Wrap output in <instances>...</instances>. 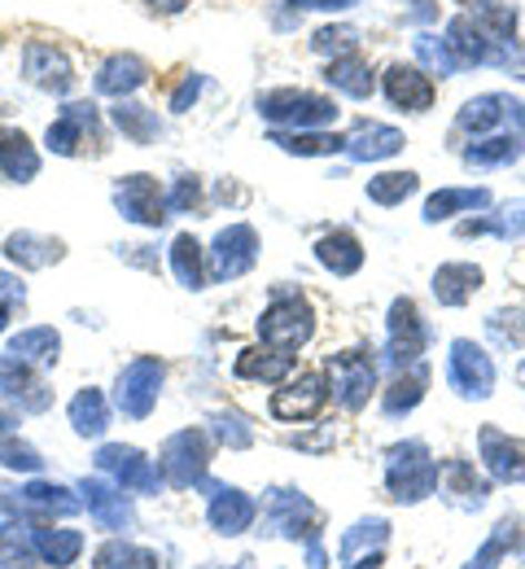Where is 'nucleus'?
Returning <instances> with one entry per match:
<instances>
[{"label": "nucleus", "mask_w": 525, "mask_h": 569, "mask_svg": "<svg viewBox=\"0 0 525 569\" xmlns=\"http://www.w3.org/2000/svg\"><path fill=\"white\" fill-rule=\"evenodd\" d=\"M438 478H443V469H438V460L430 456L425 442H398V447H390V456H385V487H390V499H398V503H421L425 496L438 491Z\"/></svg>", "instance_id": "f257e3e1"}, {"label": "nucleus", "mask_w": 525, "mask_h": 569, "mask_svg": "<svg viewBox=\"0 0 525 569\" xmlns=\"http://www.w3.org/2000/svg\"><path fill=\"white\" fill-rule=\"evenodd\" d=\"M211 433L206 429H180L162 442V456H158V473L166 487L175 491H189L206 478V465H211Z\"/></svg>", "instance_id": "f03ea898"}, {"label": "nucleus", "mask_w": 525, "mask_h": 569, "mask_svg": "<svg viewBox=\"0 0 525 569\" xmlns=\"http://www.w3.org/2000/svg\"><path fill=\"white\" fill-rule=\"evenodd\" d=\"M259 114L267 123H290V128H324L337 119V106L329 97L302 92V88H276L259 97Z\"/></svg>", "instance_id": "7ed1b4c3"}, {"label": "nucleus", "mask_w": 525, "mask_h": 569, "mask_svg": "<svg viewBox=\"0 0 525 569\" xmlns=\"http://www.w3.org/2000/svg\"><path fill=\"white\" fill-rule=\"evenodd\" d=\"M259 333H263V342L276 347V351H299L302 342L315 333V316H311L306 298H299V293L276 298V302L263 311Z\"/></svg>", "instance_id": "20e7f679"}, {"label": "nucleus", "mask_w": 525, "mask_h": 569, "mask_svg": "<svg viewBox=\"0 0 525 569\" xmlns=\"http://www.w3.org/2000/svg\"><path fill=\"white\" fill-rule=\"evenodd\" d=\"M425 347H430V329H425L416 302H412V298H394V302H390V342H385V359H390L394 368H416L421 356H425Z\"/></svg>", "instance_id": "39448f33"}, {"label": "nucleus", "mask_w": 525, "mask_h": 569, "mask_svg": "<svg viewBox=\"0 0 525 569\" xmlns=\"http://www.w3.org/2000/svg\"><path fill=\"white\" fill-rule=\"evenodd\" d=\"M447 381L464 399H491L495 395V363L477 342L455 338L447 356Z\"/></svg>", "instance_id": "423d86ee"}, {"label": "nucleus", "mask_w": 525, "mask_h": 569, "mask_svg": "<svg viewBox=\"0 0 525 569\" xmlns=\"http://www.w3.org/2000/svg\"><path fill=\"white\" fill-rule=\"evenodd\" d=\"M158 390H162V359L141 356L132 359L123 372H119V386H114V399L123 408V417L132 421H145L158 403Z\"/></svg>", "instance_id": "0eeeda50"}, {"label": "nucleus", "mask_w": 525, "mask_h": 569, "mask_svg": "<svg viewBox=\"0 0 525 569\" xmlns=\"http://www.w3.org/2000/svg\"><path fill=\"white\" fill-rule=\"evenodd\" d=\"M329 377H333V399L346 412H360L376 390V363L368 351H342L329 359Z\"/></svg>", "instance_id": "6e6552de"}, {"label": "nucleus", "mask_w": 525, "mask_h": 569, "mask_svg": "<svg viewBox=\"0 0 525 569\" xmlns=\"http://www.w3.org/2000/svg\"><path fill=\"white\" fill-rule=\"evenodd\" d=\"M97 469L110 473L123 491H137V496H153V491L162 487V473L153 469V460H145V451L123 447V442L101 447V451H97Z\"/></svg>", "instance_id": "1a4fd4ad"}, {"label": "nucleus", "mask_w": 525, "mask_h": 569, "mask_svg": "<svg viewBox=\"0 0 525 569\" xmlns=\"http://www.w3.org/2000/svg\"><path fill=\"white\" fill-rule=\"evenodd\" d=\"M211 254V281H236L254 268L259 259V237L250 223H232L215 237V246L206 250Z\"/></svg>", "instance_id": "9d476101"}, {"label": "nucleus", "mask_w": 525, "mask_h": 569, "mask_svg": "<svg viewBox=\"0 0 525 569\" xmlns=\"http://www.w3.org/2000/svg\"><path fill=\"white\" fill-rule=\"evenodd\" d=\"M477 447H482V465L495 482L504 487H522L525 482V438H513L504 429L482 426L477 429Z\"/></svg>", "instance_id": "9b49d317"}, {"label": "nucleus", "mask_w": 525, "mask_h": 569, "mask_svg": "<svg viewBox=\"0 0 525 569\" xmlns=\"http://www.w3.org/2000/svg\"><path fill=\"white\" fill-rule=\"evenodd\" d=\"M267 517H272V526H276L285 539H294V543H299V539L315 543V539H320V526H324V512L302 496V491H272Z\"/></svg>", "instance_id": "f8f14e48"}, {"label": "nucleus", "mask_w": 525, "mask_h": 569, "mask_svg": "<svg viewBox=\"0 0 525 569\" xmlns=\"http://www.w3.org/2000/svg\"><path fill=\"white\" fill-rule=\"evenodd\" d=\"M0 395L13 399L22 412H49V403H53L49 381L18 356H0Z\"/></svg>", "instance_id": "ddd939ff"}, {"label": "nucleus", "mask_w": 525, "mask_h": 569, "mask_svg": "<svg viewBox=\"0 0 525 569\" xmlns=\"http://www.w3.org/2000/svg\"><path fill=\"white\" fill-rule=\"evenodd\" d=\"M114 207L123 211V219L145 223V228H158L166 219V198L158 193V180L153 176H128V180H119Z\"/></svg>", "instance_id": "4468645a"}, {"label": "nucleus", "mask_w": 525, "mask_h": 569, "mask_svg": "<svg viewBox=\"0 0 525 569\" xmlns=\"http://www.w3.org/2000/svg\"><path fill=\"white\" fill-rule=\"evenodd\" d=\"M329 399V381L324 372H302L299 381H290L285 390L272 395V417L281 421H311Z\"/></svg>", "instance_id": "2eb2a0df"}, {"label": "nucleus", "mask_w": 525, "mask_h": 569, "mask_svg": "<svg viewBox=\"0 0 525 569\" xmlns=\"http://www.w3.org/2000/svg\"><path fill=\"white\" fill-rule=\"evenodd\" d=\"M495 40H499V36H491L473 13H460V18L447 22V49H451V58L460 62V71H464V67H491Z\"/></svg>", "instance_id": "dca6fc26"}, {"label": "nucleus", "mask_w": 525, "mask_h": 569, "mask_svg": "<svg viewBox=\"0 0 525 569\" xmlns=\"http://www.w3.org/2000/svg\"><path fill=\"white\" fill-rule=\"evenodd\" d=\"M22 67H27V79L36 83V88H44V92H71V83H75V71H71V58L62 53V49H53V44H44V40H36V44H27V53H22Z\"/></svg>", "instance_id": "f3484780"}, {"label": "nucleus", "mask_w": 525, "mask_h": 569, "mask_svg": "<svg viewBox=\"0 0 525 569\" xmlns=\"http://www.w3.org/2000/svg\"><path fill=\"white\" fill-rule=\"evenodd\" d=\"M385 97H390L398 110L421 114V110H430V106H434V83H430V74H421L416 67L394 62V67L385 71Z\"/></svg>", "instance_id": "a211bd4d"}, {"label": "nucleus", "mask_w": 525, "mask_h": 569, "mask_svg": "<svg viewBox=\"0 0 525 569\" xmlns=\"http://www.w3.org/2000/svg\"><path fill=\"white\" fill-rule=\"evenodd\" d=\"M254 499L245 496V491H236V487H211V526L220 530V535H245L250 530V521H254Z\"/></svg>", "instance_id": "6ab92c4d"}, {"label": "nucleus", "mask_w": 525, "mask_h": 569, "mask_svg": "<svg viewBox=\"0 0 525 569\" xmlns=\"http://www.w3.org/2000/svg\"><path fill=\"white\" fill-rule=\"evenodd\" d=\"M83 503H88V512H92V521L101 526V530H123L128 521H132V512H128V499L119 496V487H110V482H101V478H83Z\"/></svg>", "instance_id": "aec40b11"}, {"label": "nucleus", "mask_w": 525, "mask_h": 569, "mask_svg": "<svg viewBox=\"0 0 525 569\" xmlns=\"http://www.w3.org/2000/svg\"><path fill=\"white\" fill-rule=\"evenodd\" d=\"M92 128H97V106H88V101H71L67 110H62V119L58 123H49V149L53 153H75L83 137H92Z\"/></svg>", "instance_id": "412c9836"}, {"label": "nucleus", "mask_w": 525, "mask_h": 569, "mask_svg": "<svg viewBox=\"0 0 525 569\" xmlns=\"http://www.w3.org/2000/svg\"><path fill=\"white\" fill-rule=\"evenodd\" d=\"M513 114V97L504 92H482L473 101H464V110L455 114V128L460 132H495L499 123H508Z\"/></svg>", "instance_id": "4be33fe9"}, {"label": "nucleus", "mask_w": 525, "mask_h": 569, "mask_svg": "<svg viewBox=\"0 0 525 569\" xmlns=\"http://www.w3.org/2000/svg\"><path fill=\"white\" fill-rule=\"evenodd\" d=\"M145 74H150V67H145L137 53H114V58H105L101 71H97V92H105V97H128V92H137V88L145 83Z\"/></svg>", "instance_id": "5701e85b"}, {"label": "nucleus", "mask_w": 525, "mask_h": 569, "mask_svg": "<svg viewBox=\"0 0 525 569\" xmlns=\"http://www.w3.org/2000/svg\"><path fill=\"white\" fill-rule=\"evenodd\" d=\"M315 259H320L333 277H355V272L364 268V246H360L355 232H329V237H320Z\"/></svg>", "instance_id": "b1692460"}, {"label": "nucleus", "mask_w": 525, "mask_h": 569, "mask_svg": "<svg viewBox=\"0 0 525 569\" xmlns=\"http://www.w3.org/2000/svg\"><path fill=\"white\" fill-rule=\"evenodd\" d=\"M482 289V268L477 263H443L434 272V298L443 307H464Z\"/></svg>", "instance_id": "393cba45"}, {"label": "nucleus", "mask_w": 525, "mask_h": 569, "mask_svg": "<svg viewBox=\"0 0 525 569\" xmlns=\"http://www.w3.org/2000/svg\"><path fill=\"white\" fill-rule=\"evenodd\" d=\"M0 171H4L9 180H18V184H27V180L40 171L36 144L27 141L18 128H4V123H0Z\"/></svg>", "instance_id": "a878e982"}, {"label": "nucleus", "mask_w": 525, "mask_h": 569, "mask_svg": "<svg viewBox=\"0 0 525 569\" xmlns=\"http://www.w3.org/2000/svg\"><path fill=\"white\" fill-rule=\"evenodd\" d=\"M425 386H430V368H425V363H416V368H403V372L390 381L385 399H381L385 417H407V412H412V408L425 399Z\"/></svg>", "instance_id": "bb28decb"}, {"label": "nucleus", "mask_w": 525, "mask_h": 569, "mask_svg": "<svg viewBox=\"0 0 525 569\" xmlns=\"http://www.w3.org/2000/svg\"><path fill=\"white\" fill-rule=\"evenodd\" d=\"M525 137L522 132H508V137H486V141L468 144L464 149V167L473 171H491V167H513L522 158Z\"/></svg>", "instance_id": "cd10ccee"}, {"label": "nucleus", "mask_w": 525, "mask_h": 569, "mask_svg": "<svg viewBox=\"0 0 525 569\" xmlns=\"http://www.w3.org/2000/svg\"><path fill=\"white\" fill-rule=\"evenodd\" d=\"M403 144L407 141H403V132H398V128L368 123V128H360V132L346 141V153H351L355 162H381V158H394Z\"/></svg>", "instance_id": "c85d7f7f"}, {"label": "nucleus", "mask_w": 525, "mask_h": 569, "mask_svg": "<svg viewBox=\"0 0 525 569\" xmlns=\"http://www.w3.org/2000/svg\"><path fill=\"white\" fill-rule=\"evenodd\" d=\"M31 539H36V557H40V561H49L53 569L75 566V557L83 552V535H79V530L36 526V530H31Z\"/></svg>", "instance_id": "c756f323"}, {"label": "nucleus", "mask_w": 525, "mask_h": 569, "mask_svg": "<svg viewBox=\"0 0 525 569\" xmlns=\"http://www.w3.org/2000/svg\"><path fill=\"white\" fill-rule=\"evenodd\" d=\"M294 372V356L290 351H276V347H267V351H241L236 356V377L241 381H285Z\"/></svg>", "instance_id": "7c9ffc66"}, {"label": "nucleus", "mask_w": 525, "mask_h": 569, "mask_svg": "<svg viewBox=\"0 0 525 569\" xmlns=\"http://www.w3.org/2000/svg\"><path fill=\"white\" fill-rule=\"evenodd\" d=\"M324 79L337 88V92H346V97H355V101H368L373 97V67L360 58V53H351V58H333L329 62V71Z\"/></svg>", "instance_id": "2f4dec72"}, {"label": "nucleus", "mask_w": 525, "mask_h": 569, "mask_svg": "<svg viewBox=\"0 0 525 569\" xmlns=\"http://www.w3.org/2000/svg\"><path fill=\"white\" fill-rule=\"evenodd\" d=\"M4 254H9L13 263H22V268H49V263L62 259V241L36 237V232H13V237L4 241Z\"/></svg>", "instance_id": "473e14b6"}, {"label": "nucleus", "mask_w": 525, "mask_h": 569, "mask_svg": "<svg viewBox=\"0 0 525 569\" xmlns=\"http://www.w3.org/2000/svg\"><path fill=\"white\" fill-rule=\"evenodd\" d=\"M22 508L31 512H44V517H75L79 508H88L83 496H71L67 487H53V482H31L22 491Z\"/></svg>", "instance_id": "72a5a7b5"}, {"label": "nucleus", "mask_w": 525, "mask_h": 569, "mask_svg": "<svg viewBox=\"0 0 525 569\" xmlns=\"http://www.w3.org/2000/svg\"><path fill=\"white\" fill-rule=\"evenodd\" d=\"M491 207V189H438L430 202H425V223H443L460 211H482Z\"/></svg>", "instance_id": "f704fd0d"}, {"label": "nucleus", "mask_w": 525, "mask_h": 569, "mask_svg": "<svg viewBox=\"0 0 525 569\" xmlns=\"http://www.w3.org/2000/svg\"><path fill=\"white\" fill-rule=\"evenodd\" d=\"M517 543H522V521H517V517H504V521L491 530V539L482 543V552L464 569H499V561H504L508 552H517Z\"/></svg>", "instance_id": "c9c22d12"}, {"label": "nucleus", "mask_w": 525, "mask_h": 569, "mask_svg": "<svg viewBox=\"0 0 525 569\" xmlns=\"http://www.w3.org/2000/svg\"><path fill=\"white\" fill-rule=\"evenodd\" d=\"M71 426H75L79 438H101L105 426H110V408L101 399V390H79L71 399Z\"/></svg>", "instance_id": "e433bc0d"}, {"label": "nucleus", "mask_w": 525, "mask_h": 569, "mask_svg": "<svg viewBox=\"0 0 525 569\" xmlns=\"http://www.w3.org/2000/svg\"><path fill=\"white\" fill-rule=\"evenodd\" d=\"M171 268H175V277H180L184 289H202V284H206L202 246H198V237H193V232H180V237L171 241Z\"/></svg>", "instance_id": "4c0bfd02"}, {"label": "nucleus", "mask_w": 525, "mask_h": 569, "mask_svg": "<svg viewBox=\"0 0 525 569\" xmlns=\"http://www.w3.org/2000/svg\"><path fill=\"white\" fill-rule=\"evenodd\" d=\"M62 351V338L53 329H22L9 338V356L27 359V363H53Z\"/></svg>", "instance_id": "58836bf2"}, {"label": "nucleus", "mask_w": 525, "mask_h": 569, "mask_svg": "<svg viewBox=\"0 0 525 569\" xmlns=\"http://www.w3.org/2000/svg\"><path fill=\"white\" fill-rule=\"evenodd\" d=\"M114 128H119L123 137H132L137 144H150L162 137L158 114H153L150 106H132V101H119V106H114Z\"/></svg>", "instance_id": "ea45409f"}, {"label": "nucleus", "mask_w": 525, "mask_h": 569, "mask_svg": "<svg viewBox=\"0 0 525 569\" xmlns=\"http://www.w3.org/2000/svg\"><path fill=\"white\" fill-rule=\"evenodd\" d=\"M385 539H390V521L368 517V521H360L355 530H346V539H342L337 557H342V566H355L364 548H368V552H381V543H385Z\"/></svg>", "instance_id": "a19ab883"}, {"label": "nucleus", "mask_w": 525, "mask_h": 569, "mask_svg": "<svg viewBox=\"0 0 525 569\" xmlns=\"http://www.w3.org/2000/svg\"><path fill=\"white\" fill-rule=\"evenodd\" d=\"M36 557V539L27 535V526L4 521L0 526V569H31Z\"/></svg>", "instance_id": "79ce46f5"}, {"label": "nucleus", "mask_w": 525, "mask_h": 569, "mask_svg": "<svg viewBox=\"0 0 525 569\" xmlns=\"http://www.w3.org/2000/svg\"><path fill=\"white\" fill-rule=\"evenodd\" d=\"M416 193V171H381L368 180V198L376 207H398Z\"/></svg>", "instance_id": "37998d69"}, {"label": "nucleus", "mask_w": 525, "mask_h": 569, "mask_svg": "<svg viewBox=\"0 0 525 569\" xmlns=\"http://www.w3.org/2000/svg\"><path fill=\"white\" fill-rule=\"evenodd\" d=\"M272 144H281L285 153H299V158H315V153H337V149H346L342 137H329V132H272Z\"/></svg>", "instance_id": "c03bdc74"}, {"label": "nucleus", "mask_w": 525, "mask_h": 569, "mask_svg": "<svg viewBox=\"0 0 525 569\" xmlns=\"http://www.w3.org/2000/svg\"><path fill=\"white\" fill-rule=\"evenodd\" d=\"M473 13H477V22H482L491 36L517 40V9H513L508 0H473Z\"/></svg>", "instance_id": "a18cd8bd"}, {"label": "nucleus", "mask_w": 525, "mask_h": 569, "mask_svg": "<svg viewBox=\"0 0 525 569\" xmlns=\"http://www.w3.org/2000/svg\"><path fill=\"white\" fill-rule=\"evenodd\" d=\"M486 333H491L499 347L522 351V347H525V311H522V307H499V311H491Z\"/></svg>", "instance_id": "49530a36"}, {"label": "nucleus", "mask_w": 525, "mask_h": 569, "mask_svg": "<svg viewBox=\"0 0 525 569\" xmlns=\"http://www.w3.org/2000/svg\"><path fill=\"white\" fill-rule=\"evenodd\" d=\"M97 569H162L158 566V557L145 552V548H132V543H105L101 552H97Z\"/></svg>", "instance_id": "de8ad7c7"}, {"label": "nucleus", "mask_w": 525, "mask_h": 569, "mask_svg": "<svg viewBox=\"0 0 525 569\" xmlns=\"http://www.w3.org/2000/svg\"><path fill=\"white\" fill-rule=\"evenodd\" d=\"M311 49L315 53H333V58H351L360 49V31L355 27H320Z\"/></svg>", "instance_id": "09e8293b"}, {"label": "nucleus", "mask_w": 525, "mask_h": 569, "mask_svg": "<svg viewBox=\"0 0 525 569\" xmlns=\"http://www.w3.org/2000/svg\"><path fill=\"white\" fill-rule=\"evenodd\" d=\"M0 465H4V469H13V473H36L44 460H40V451H36V447H27V442H18V438L0 433Z\"/></svg>", "instance_id": "8fccbe9b"}, {"label": "nucleus", "mask_w": 525, "mask_h": 569, "mask_svg": "<svg viewBox=\"0 0 525 569\" xmlns=\"http://www.w3.org/2000/svg\"><path fill=\"white\" fill-rule=\"evenodd\" d=\"M416 58L430 67L434 74H455L460 71V62L451 58L447 40H438V36H416Z\"/></svg>", "instance_id": "3c124183"}, {"label": "nucleus", "mask_w": 525, "mask_h": 569, "mask_svg": "<svg viewBox=\"0 0 525 569\" xmlns=\"http://www.w3.org/2000/svg\"><path fill=\"white\" fill-rule=\"evenodd\" d=\"M447 482L455 496H464L468 503H482L486 499V482L473 473V465H464V460H451L447 465Z\"/></svg>", "instance_id": "603ef678"}, {"label": "nucleus", "mask_w": 525, "mask_h": 569, "mask_svg": "<svg viewBox=\"0 0 525 569\" xmlns=\"http://www.w3.org/2000/svg\"><path fill=\"white\" fill-rule=\"evenodd\" d=\"M495 223V237H508V241H517L525 228V198H517V202H508L504 207V214L499 219H491Z\"/></svg>", "instance_id": "864d4df0"}, {"label": "nucleus", "mask_w": 525, "mask_h": 569, "mask_svg": "<svg viewBox=\"0 0 525 569\" xmlns=\"http://www.w3.org/2000/svg\"><path fill=\"white\" fill-rule=\"evenodd\" d=\"M202 202V184L193 180V176H184L175 189H171V198H166V211H193Z\"/></svg>", "instance_id": "5fc2aeb1"}, {"label": "nucleus", "mask_w": 525, "mask_h": 569, "mask_svg": "<svg viewBox=\"0 0 525 569\" xmlns=\"http://www.w3.org/2000/svg\"><path fill=\"white\" fill-rule=\"evenodd\" d=\"M215 433H220V442H228V447H250V438H254L241 417H220V421H215Z\"/></svg>", "instance_id": "6e6d98bb"}, {"label": "nucleus", "mask_w": 525, "mask_h": 569, "mask_svg": "<svg viewBox=\"0 0 525 569\" xmlns=\"http://www.w3.org/2000/svg\"><path fill=\"white\" fill-rule=\"evenodd\" d=\"M202 88H206V79H202V74H189V79L175 88V97H171V110H175V114H180V110H189V106L198 101V92H202Z\"/></svg>", "instance_id": "4d7b16f0"}, {"label": "nucleus", "mask_w": 525, "mask_h": 569, "mask_svg": "<svg viewBox=\"0 0 525 569\" xmlns=\"http://www.w3.org/2000/svg\"><path fill=\"white\" fill-rule=\"evenodd\" d=\"M0 298H13V302H22L27 298V289L18 277H9V272H0Z\"/></svg>", "instance_id": "13d9d810"}, {"label": "nucleus", "mask_w": 525, "mask_h": 569, "mask_svg": "<svg viewBox=\"0 0 525 569\" xmlns=\"http://www.w3.org/2000/svg\"><path fill=\"white\" fill-rule=\"evenodd\" d=\"M294 9H351L355 0H290Z\"/></svg>", "instance_id": "bf43d9fd"}, {"label": "nucleus", "mask_w": 525, "mask_h": 569, "mask_svg": "<svg viewBox=\"0 0 525 569\" xmlns=\"http://www.w3.org/2000/svg\"><path fill=\"white\" fill-rule=\"evenodd\" d=\"M189 0H150V9L153 13H180Z\"/></svg>", "instance_id": "052dcab7"}, {"label": "nucleus", "mask_w": 525, "mask_h": 569, "mask_svg": "<svg viewBox=\"0 0 525 569\" xmlns=\"http://www.w3.org/2000/svg\"><path fill=\"white\" fill-rule=\"evenodd\" d=\"M9 311H13V298H0V333H4V325H9Z\"/></svg>", "instance_id": "680f3d73"}, {"label": "nucleus", "mask_w": 525, "mask_h": 569, "mask_svg": "<svg viewBox=\"0 0 525 569\" xmlns=\"http://www.w3.org/2000/svg\"><path fill=\"white\" fill-rule=\"evenodd\" d=\"M18 426V421H13V417H9V412H4V408H0V433H9V429Z\"/></svg>", "instance_id": "e2e57ef3"}, {"label": "nucleus", "mask_w": 525, "mask_h": 569, "mask_svg": "<svg viewBox=\"0 0 525 569\" xmlns=\"http://www.w3.org/2000/svg\"><path fill=\"white\" fill-rule=\"evenodd\" d=\"M517 381H522V390H525V359H522V368H517Z\"/></svg>", "instance_id": "0e129e2a"}]
</instances>
